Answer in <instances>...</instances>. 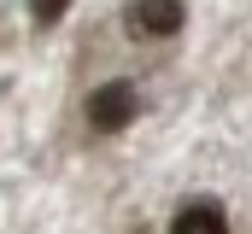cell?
I'll return each instance as SVG.
<instances>
[{
	"mask_svg": "<svg viewBox=\"0 0 252 234\" xmlns=\"http://www.w3.org/2000/svg\"><path fill=\"white\" fill-rule=\"evenodd\" d=\"M88 129H100V135H124L129 123L141 117V94H135V82H100L94 94H88Z\"/></svg>",
	"mask_w": 252,
	"mask_h": 234,
	"instance_id": "6da1fadb",
	"label": "cell"
},
{
	"mask_svg": "<svg viewBox=\"0 0 252 234\" xmlns=\"http://www.w3.org/2000/svg\"><path fill=\"white\" fill-rule=\"evenodd\" d=\"M182 24H188V6L182 0H135L129 6V29L147 35V41H170Z\"/></svg>",
	"mask_w": 252,
	"mask_h": 234,
	"instance_id": "7a4b0ae2",
	"label": "cell"
},
{
	"mask_svg": "<svg viewBox=\"0 0 252 234\" xmlns=\"http://www.w3.org/2000/svg\"><path fill=\"white\" fill-rule=\"evenodd\" d=\"M170 234H229V217H223L217 205H188V211L170 223Z\"/></svg>",
	"mask_w": 252,
	"mask_h": 234,
	"instance_id": "3957f363",
	"label": "cell"
},
{
	"mask_svg": "<svg viewBox=\"0 0 252 234\" xmlns=\"http://www.w3.org/2000/svg\"><path fill=\"white\" fill-rule=\"evenodd\" d=\"M64 12H70V0H30V18H35L41 29H53Z\"/></svg>",
	"mask_w": 252,
	"mask_h": 234,
	"instance_id": "277c9868",
	"label": "cell"
}]
</instances>
